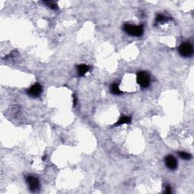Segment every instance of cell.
Masks as SVG:
<instances>
[{
  "label": "cell",
  "mask_w": 194,
  "mask_h": 194,
  "mask_svg": "<svg viewBox=\"0 0 194 194\" xmlns=\"http://www.w3.org/2000/svg\"><path fill=\"white\" fill-rule=\"evenodd\" d=\"M89 67L86 65H80L77 66V72H78V75L83 76L85 75L87 72H89Z\"/></svg>",
  "instance_id": "52a82bcc"
},
{
  "label": "cell",
  "mask_w": 194,
  "mask_h": 194,
  "mask_svg": "<svg viewBox=\"0 0 194 194\" xmlns=\"http://www.w3.org/2000/svg\"><path fill=\"white\" fill-rule=\"evenodd\" d=\"M179 53L184 57H188L192 56L193 53V46L190 43H184L180 45L179 47Z\"/></svg>",
  "instance_id": "3957f363"
},
{
  "label": "cell",
  "mask_w": 194,
  "mask_h": 194,
  "mask_svg": "<svg viewBox=\"0 0 194 194\" xmlns=\"http://www.w3.org/2000/svg\"><path fill=\"white\" fill-rule=\"evenodd\" d=\"M137 81L138 84L143 88L149 87L150 83V78L148 74L145 72H140L137 73Z\"/></svg>",
  "instance_id": "7a4b0ae2"
},
{
  "label": "cell",
  "mask_w": 194,
  "mask_h": 194,
  "mask_svg": "<svg viewBox=\"0 0 194 194\" xmlns=\"http://www.w3.org/2000/svg\"><path fill=\"white\" fill-rule=\"evenodd\" d=\"M123 29L126 33L134 36H140L143 34V26H133L130 24H125L123 27Z\"/></svg>",
  "instance_id": "6da1fadb"
},
{
  "label": "cell",
  "mask_w": 194,
  "mask_h": 194,
  "mask_svg": "<svg viewBox=\"0 0 194 194\" xmlns=\"http://www.w3.org/2000/svg\"><path fill=\"white\" fill-rule=\"evenodd\" d=\"M178 155L181 158L184 159V160H188V159H190L191 158V155L190 153H185V152H179L178 153Z\"/></svg>",
  "instance_id": "30bf717a"
},
{
  "label": "cell",
  "mask_w": 194,
  "mask_h": 194,
  "mask_svg": "<svg viewBox=\"0 0 194 194\" xmlns=\"http://www.w3.org/2000/svg\"><path fill=\"white\" fill-rule=\"evenodd\" d=\"M46 4L49 6L50 8H51L52 9H57L58 6L55 2H46Z\"/></svg>",
  "instance_id": "7c38bea8"
},
{
  "label": "cell",
  "mask_w": 194,
  "mask_h": 194,
  "mask_svg": "<svg viewBox=\"0 0 194 194\" xmlns=\"http://www.w3.org/2000/svg\"><path fill=\"white\" fill-rule=\"evenodd\" d=\"M73 99H74V105H77V98H76L75 96H73Z\"/></svg>",
  "instance_id": "5bb4252c"
},
{
  "label": "cell",
  "mask_w": 194,
  "mask_h": 194,
  "mask_svg": "<svg viewBox=\"0 0 194 194\" xmlns=\"http://www.w3.org/2000/svg\"><path fill=\"white\" fill-rule=\"evenodd\" d=\"M131 122V118L128 116H123L121 118L119 119L118 122L115 124L116 126H119V125H125V124H130Z\"/></svg>",
  "instance_id": "ba28073f"
},
{
  "label": "cell",
  "mask_w": 194,
  "mask_h": 194,
  "mask_svg": "<svg viewBox=\"0 0 194 194\" xmlns=\"http://www.w3.org/2000/svg\"><path fill=\"white\" fill-rule=\"evenodd\" d=\"M42 87L39 83H35L28 90V95L32 97H37L41 94Z\"/></svg>",
  "instance_id": "277c9868"
},
{
  "label": "cell",
  "mask_w": 194,
  "mask_h": 194,
  "mask_svg": "<svg viewBox=\"0 0 194 194\" xmlns=\"http://www.w3.org/2000/svg\"><path fill=\"white\" fill-rule=\"evenodd\" d=\"M155 20H156L157 22H163L169 20V18H166L165 16L162 15V14H158V15L157 16V18Z\"/></svg>",
  "instance_id": "8fae6325"
},
{
  "label": "cell",
  "mask_w": 194,
  "mask_h": 194,
  "mask_svg": "<svg viewBox=\"0 0 194 194\" xmlns=\"http://www.w3.org/2000/svg\"><path fill=\"white\" fill-rule=\"evenodd\" d=\"M165 193H171V189L170 186H166V187H165Z\"/></svg>",
  "instance_id": "4fadbf2b"
},
{
  "label": "cell",
  "mask_w": 194,
  "mask_h": 194,
  "mask_svg": "<svg viewBox=\"0 0 194 194\" xmlns=\"http://www.w3.org/2000/svg\"><path fill=\"white\" fill-rule=\"evenodd\" d=\"M27 183L29 185L30 190L32 191H35L39 188V180L37 178L34 177L29 176L27 178Z\"/></svg>",
  "instance_id": "8992f818"
},
{
  "label": "cell",
  "mask_w": 194,
  "mask_h": 194,
  "mask_svg": "<svg viewBox=\"0 0 194 194\" xmlns=\"http://www.w3.org/2000/svg\"><path fill=\"white\" fill-rule=\"evenodd\" d=\"M165 164L171 170H175L177 167V162L172 155H168L165 158Z\"/></svg>",
  "instance_id": "5b68a950"
},
{
  "label": "cell",
  "mask_w": 194,
  "mask_h": 194,
  "mask_svg": "<svg viewBox=\"0 0 194 194\" xmlns=\"http://www.w3.org/2000/svg\"><path fill=\"white\" fill-rule=\"evenodd\" d=\"M111 92L113 94H115V95H120V94H121V89H119V87L117 83H113V84H111Z\"/></svg>",
  "instance_id": "9c48e42d"
}]
</instances>
